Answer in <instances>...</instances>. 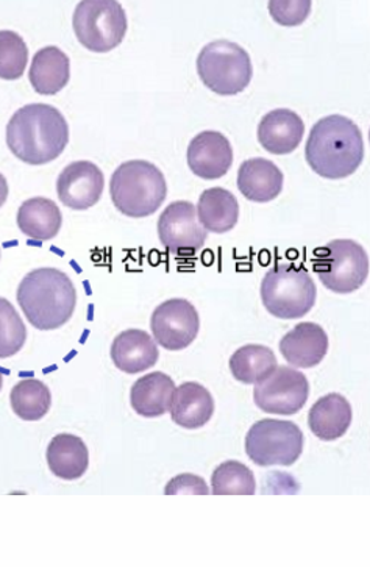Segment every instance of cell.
<instances>
[{
	"label": "cell",
	"mask_w": 370,
	"mask_h": 567,
	"mask_svg": "<svg viewBox=\"0 0 370 567\" xmlns=\"http://www.w3.org/2000/svg\"><path fill=\"white\" fill-rule=\"evenodd\" d=\"M171 416L183 429L204 427L215 414V399L201 383L186 382L175 388Z\"/></svg>",
	"instance_id": "cell-19"
},
{
	"label": "cell",
	"mask_w": 370,
	"mask_h": 567,
	"mask_svg": "<svg viewBox=\"0 0 370 567\" xmlns=\"http://www.w3.org/2000/svg\"><path fill=\"white\" fill-rule=\"evenodd\" d=\"M352 405L345 395L331 393L311 406L308 425L319 440L335 441L345 436L352 425Z\"/></svg>",
	"instance_id": "cell-20"
},
{
	"label": "cell",
	"mask_w": 370,
	"mask_h": 567,
	"mask_svg": "<svg viewBox=\"0 0 370 567\" xmlns=\"http://www.w3.org/2000/svg\"><path fill=\"white\" fill-rule=\"evenodd\" d=\"M17 299L27 321L38 330H56L70 322L78 307V289L66 272L33 269L19 284Z\"/></svg>",
	"instance_id": "cell-3"
},
{
	"label": "cell",
	"mask_w": 370,
	"mask_h": 567,
	"mask_svg": "<svg viewBox=\"0 0 370 567\" xmlns=\"http://www.w3.org/2000/svg\"><path fill=\"white\" fill-rule=\"evenodd\" d=\"M175 383L164 372H151L133 383L130 391L132 409L143 417H160L173 405Z\"/></svg>",
	"instance_id": "cell-22"
},
{
	"label": "cell",
	"mask_w": 370,
	"mask_h": 567,
	"mask_svg": "<svg viewBox=\"0 0 370 567\" xmlns=\"http://www.w3.org/2000/svg\"><path fill=\"white\" fill-rule=\"evenodd\" d=\"M49 470L55 477L72 482L83 477L90 467V452L82 437L75 435H56L49 443L48 454Z\"/></svg>",
	"instance_id": "cell-23"
},
{
	"label": "cell",
	"mask_w": 370,
	"mask_h": 567,
	"mask_svg": "<svg viewBox=\"0 0 370 567\" xmlns=\"http://www.w3.org/2000/svg\"><path fill=\"white\" fill-rule=\"evenodd\" d=\"M17 223L27 238L49 241L60 234L63 216L55 202L45 197H32L19 207Z\"/></svg>",
	"instance_id": "cell-24"
},
{
	"label": "cell",
	"mask_w": 370,
	"mask_h": 567,
	"mask_svg": "<svg viewBox=\"0 0 370 567\" xmlns=\"http://www.w3.org/2000/svg\"><path fill=\"white\" fill-rule=\"evenodd\" d=\"M75 37L88 51H113L127 35V14L114 0H83L72 17Z\"/></svg>",
	"instance_id": "cell-8"
},
{
	"label": "cell",
	"mask_w": 370,
	"mask_h": 567,
	"mask_svg": "<svg viewBox=\"0 0 370 567\" xmlns=\"http://www.w3.org/2000/svg\"><path fill=\"white\" fill-rule=\"evenodd\" d=\"M305 437L291 421L263 420L251 425L246 452L257 466H292L304 452Z\"/></svg>",
	"instance_id": "cell-9"
},
{
	"label": "cell",
	"mask_w": 370,
	"mask_h": 567,
	"mask_svg": "<svg viewBox=\"0 0 370 567\" xmlns=\"http://www.w3.org/2000/svg\"><path fill=\"white\" fill-rule=\"evenodd\" d=\"M104 186L101 167L86 159L71 163L56 178V194L61 204L78 212L94 207L101 200Z\"/></svg>",
	"instance_id": "cell-13"
},
{
	"label": "cell",
	"mask_w": 370,
	"mask_h": 567,
	"mask_svg": "<svg viewBox=\"0 0 370 567\" xmlns=\"http://www.w3.org/2000/svg\"><path fill=\"white\" fill-rule=\"evenodd\" d=\"M166 496H208L209 489L204 478L194 474H182L167 483L164 489Z\"/></svg>",
	"instance_id": "cell-32"
},
{
	"label": "cell",
	"mask_w": 370,
	"mask_h": 567,
	"mask_svg": "<svg viewBox=\"0 0 370 567\" xmlns=\"http://www.w3.org/2000/svg\"><path fill=\"white\" fill-rule=\"evenodd\" d=\"M114 207L129 218H147L160 210L167 196L164 174L146 159L122 163L110 181Z\"/></svg>",
	"instance_id": "cell-4"
},
{
	"label": "cell",
	"mask_w": 370,
	"mask_h": 567,
	"mask_svg": "<svg viewBox=\"0 0 370 567\" xmlns=\"http://www.w3.org/2000/svg\"><path fill=\"white\" fill-rule=\"evenodd\" d=\"M212 493L215 496H254L257 493L254 472L235 460L219 464L212 475Z\"/></svg>",
	"instance_id": "cell-28"
},
{
	"label": "cell",
	"mask_w": 370,
	"mask_h": 567,
	"mask_svg": "<svg viewBox=\"0 0 370 567\" xmlns=\"http://www.w3.org/2000/svg\"><path fill=\"white\" fill-rule=\"evenodd\" d=\"M198 223L213 234H227L239 220V204L235 194L224 188L202 193L197 204Z\"/></svg>",
	"instance_id": "cell-25"
},
{
	"label": "cell",
	"mask_w": 370,
	"mask_h": 567,
	"mask_svg": "<svg viewBox=\"0 0 370 567\" xmlns=\"http://www.w3.org/2000/svg\"><path fill=\"white\" fill-rule=\"evenodd\" d=\"M188 165L189 169L204 181L224 177L233 165L230 141L223 133L215 131L198 133L189 143Z\"/></svg>",
	"instance_id": "cell-14"
},
{
	"label": "cell",
	"mask_w": 370,
	"mask_h": 567,
	"mask_svg": "<svg viewBox=\"0 0 370 567\" xmlns=\"http://www.w3.org/2000/svg\"><path fill=\"white\" fill-rule=\"evenodd\" d=\"M276 367V353L261 344L244 346L230 358L232 375L244 384L258 383Z\"/></svg>",
	"instance_id": "cell-27"
},
{
	"label": "cell",
	"mask_w": 370,
	"mask_h": 567,
	"mask_svg": "<svg viewBox=\"0 0 370 567\" xmlns=\"http://www.w3.org/2000/svg\"><path fill=\"white\" fill-rule=\"evenodd\" d=\"M110 355L114 367L133 375L155 367L160 352L151 334L144 330L129 329L114 338Z\"/></svg>",
	"instance_id": "cell-17"
},
{
	"label": "cell",
	"mask_w": 370,
	"mask_h": 567,
	"mask_svg": "<svg viewBox=\"0 0 370 567\" xmlns=\"http://www.w3.org/2000/svg\"><path fill=\"white\" fill-rule=\"evenodd\" d=\"M27 341L25 323L13 303L0 297V358L17 355Z\"/></svg>",
	"instance_id": "cell-29"
},
{
	"label": "cell",
	"mask_w": 370,
	"mask_h": 567,
	"mask_svg": "<svg viewBox=\"0 0 370 567\" xmlns=\"http://www.w3.org/2000/svg\"><path fill=\"white\" fill-rule=\"evenodd\" d=\"M29 49L21 35L11 30L0 32V79L18 80L24 75Z\"/></svg>",
	"instance_id": "cell-30"
},
{
	"label": "cell",
	"mask_w": 370,
	"mask_h": 567,
	"mask_svg": "<svg viewBox=\"0 0 370 567\" xmlns=\"http://www.w3.org/2000/svg\"><path fill=\"white\" fill-rule=\"evenodd\" d=\"M70 56L55 45H48L35 53L29 71L33 90L43 96H53L70 83Z\"/></svg>",
	"instance_id": "cell-21"
},
{
	"label": "cell",
	"mask_w": 370,
	"mask_h": 567,
	"mask_svg": "<svg viewBox=\"0 0 370 567\" xmlns=\"http://www.w3.org/2000/svg\"><path fill=\"white\" fill-rule=\"evenodd\" d=\"M70 143V125L55 106L30 104L19 109L7 125V146L27 165H48Z\"/></svg>",
	"instance_id": "cell-1"
},
{
	"label": "cell",
	"mask_w": 370,
	"mask_h": 567,
	"mask_svg": "<svg viewBox=\"0 0 370 567\" xmlns=\"http://www.w3.org/2000/svg\"><path fill=\"white\" fill-rule=\"evenodd\" d=\"M312 268L323 287L338 295H350L369 277V257L353 239H335L315 252Z\"/></svg>",
	"instance_id": "cell-7"
},
{
	"label": "cell",
	"mask_w": 370,
	"mask_h": 567,
	"mask_svg": "<svg viewBox=\"0 0 370 567\" xmlns=\"http://www.w3.org/2000/svg\"><path fill=\"white\" fill-rule=\"evenodd\" d=\"M284 173L266 158L246 159L238 171V188L246 199L266 204L277 199L284 189Z\"/></svg>",
	"instance_id": "cell-18"
},
{
	"label": "cell",
	"mask_w": 370,
	"mask_h": 567,
	"mask_svg": "<svg viewBox=\"0 0 370 567\" xmlns=\"http://www.w3.org/2000/svg\"><path fill=\"white\" fill-rule=\"evenodd\" d=\"M152 334L162 348L177 352L189 348L201 330L196 307L186 299H169L152 313Z\"/></svg>",
	"instance_id": "cell-11"
},
{
	"label": "cell",
	"mask_w": 370,
	"mask_h": 567,
	"mask_svg": "<svg viewBox=\"0 0 370 567\" xmlns=\"http://www.w3.org/2000/svg\"><path fill=\"white\" fill-rule=\"evenodd\" d=\"M0 255H2V250H0Z\"/></svg>",
	"instance_id": "cell-35"
},
{
	"label": "cell",
	"mask_w": 370,
	"mask_h": 567,
	"mask_svg": "<svg viewBox=\"0 0 370 567\" xmlns=\"http://www.w3.org/2000/svg\"><path fill=\"white\" fill-rule=\"evenodd\" d=\"M280 352L294 368L310 369L322 363L328 352L326 330L315 322H300L280 341Z\"/></svg>",
	"instance_id": "cell-15"
},
{
	"label": "cell",
	"mask_w": 370,
	"mask_h": 567,
	"mask_svg": "<svg viewBox=\"0 0 370 567\" xmlns=\"http://www.w3.org/2000/svg\"><path fill=\"white\" fill-rule=\"evenodd\" d=\"M310 395V383L304 372L289 367H277L255 383L254 401L269 414L291 416L304 409Z\"/></svg>",
	"instance_id": "cell-10"
},
{
	"label": "cell",
	"mask_w": 370,
	"mask_h": 567,
	"mask_svg": "<svg viewBox=\"0 0 370 567\" xmlns=\"http://www.w3.org/2000/svg\"><path fill=\"white\" fill-rule=\"evenodd\" d=\"M2 386H3V375H2V372H0V391H2Z\"/></svg>",
	"instance_id": "cell-34"
},
{
	"label": "cell",
	"mask_w": 370,
	"mask_h": 567,
	"mask_svg": "<svg viewBox=\"0 0 370 567\" xmlns=\"http://www.w3.org/2000/svg\"><path fill=\"white\" fill-rule=\"evenodd\" d=\"M305 158L316 174L330 181L350 177L364 159V138L349 117L331 114L312 125Z\"/></svg>",
	"instance_id": "cell-2"
},
{
	"label": "cell",
	"mask_w": 370,
	"mask_h": 567,
	"mask_svg": "<svg viewBox=\"0 0 370 567\" xmlns=\"http://www.w3.org/2000/svg\"><path fill=\"white\" fill-rule=\"evenodd\" d=\"M7 197H9V184H7V178L0 174V208L6 204Z\"/></svg>",
	"instance_id": "cell-33"
},
{
	"label": "cell",
	"mask_w": 370,
	"mask_h": 567,
	"mask_svg": "<svg viewBox=\"0 0 370 567\" xmlns=\"http://www.w3.org/2000/svg\"><path fill=\"white\" fill-rule=\"evenodd\" d=\"M10 403L14 414L22 421H40L51 410V390L41 380L24 379L11 390Z\"/></svg>",
	"instance_id": "cell-26"
},
{
	"label": "cell",
	"mask_w": 370,
	"mask_h": 567,
	"mask_svg": "<svg viewBox=\"0 0 370 567\" xmlns=\"http://www.w3.org/2000/svg\"><path fill=\"white\" fill-rule=\"evenodd\" d=\"M269 11L280 25H300L310 17L311 2H270Z\"/></svg>",
	"instance_id": "cell-31"
},
{
	"label": "cell",
	"mask_w": 370,
	"mask_h": 567,
	"mask_svg": "<svg viewBox=\"0 0 370 567\" xmlns=\"http://www.w3.org/2000/svg\"><path fill=\"white\" fill-rule=\"evenodd\" d=\"M305 124L292 110H273L258 125V141L269 154L288 155L300 146Z\"/></svg>",
	"instance_id": "cell-16"
},
{
	"label": "cell",
	"mask_w": 370,
	"mask_h": 567,
	"mask_svg": "<svg viewBox=\"0 0 370 567\" xmlns=\"http://www.w3.org/2000/svg\"><path fill=\"white\" fill-rule=\"evenodd\" d=\"M318 296L315 280L304 266L281 262L261 281L263 306L278 319H300L312 310Z\"/></svg>",
	"instance_id": "cell-5"
},
{
	"label": "cell",
	"mask_w": 370,
	"mask_h": 567,
	"mask_svg": "<svg viewBox=\"0 0 370 567\" xmlns=\"http://www.w3.org/2000/svg\"><path fill=\"white\" fill-rule=\"evenodd\" d=\"M197 72L204 85L219 96H236L250 85L251 60L241 45L213 41L197 56Z\"/></svg>",
	"instance_id": "cell-6"
},
{
	"label": "cell",
	"mask_w": 370,
	"mask_h": 567,
	"mask_svg": "<svg viewBox=\"0 0 370 567\" xmlns=\"http://www.w3.org/2000/svg\"><path fill=\"white\" fill-rule=\"evenodd\" d=\"M158 236L169 252L194 255L204 247L208 231L198 223L196 205L178 200L160 215Z\"/></svg>",
	"instance_id": "cell-12"
}]
</instances>
